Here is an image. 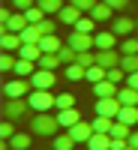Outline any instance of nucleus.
<instances>
[{
    "instance_id": "obj_26",
    "label": "nucleus",
    "mask_w": 138,
    "mask_h": 150,
    "mask_svg": "<svg viewBox=\"0 0 138 150\" xmlns=\"http://www.w3.org/2000/svg\"><path fill=\"white\" fill-rule=\"evenodd\" d=\"M117 120H123V123H129V126H135V123H138V105H123L120 114H117Z\"/></svg>"
},
{
    "instance_id": "obj_48",
    "label": "nucleus",
    "mask_w": 138,
    "mask_h": 150,
    "mask_svg": "<svg viewBox=\"0 0 138 150\" xmlns=\"http://www.w3.org/2000/svg\"><path fill=\"white\" fill-rule=\"evenodd\" d=\"M126 150H135V147H126Z\"/></svg>"
},
{
    "instance_id": "obj_25",
    "label": "nucleus",
    "mask_w": 138,
    "mask_h": 150,
    "mask_svg": "<svg viewBox=\"0 0 138 150\" xmlns=\"http://www.w3.org/2000/svg\"><path fill=\"white\" fill-rule=\"evenodd\" d=\"M90 123H93V132H108L111 135V129H114V117H105V114H96Z\"/></svg>"
},
{
    "instance_id": "obj_11",
    "label": "nucleus",
    "mask_w": 138,
    "mask_h": 150,
    "mask_svg": "<svg viewBox=\"0 0 138 150\" xmlns=\"http://www.w3.org/2000/svg\"><path fill=\"white\" fill-rule=\"evenodd\" d=\"M120 60H123V54H120V51H114V48H108V51H96V63H102L105 69L120 66Z\"/></svg>"
},
{
    "instance_id": "obj_50",
    "label": "nucleus",
    "mask_w": 138,
    "mask_h": 150,
    "mask_svg": "<svg viewBox=\"0 0 138 150\" xmlns=\"http://www.w3.org/2000/svg\"><path fill=\"white\" fill-rule=\"evenodd\" d=\"M6 3H12V0H6Z\"/></svg>"
},
{
    "instance_id": "obj_16",
    "label": "nucleus",
    "mask_w": 138,
    "mask_h": 150,
    "mask_svg": "<svg viewBox=\"0 0 138 150\" xmlns=\"http://www.w3.org/2000/svg\"><path fill=\"white\" fill-rule=\"evenodd\" d=\"M27 15H24V12H12V15H9V21L3 24V30H12V33H21L24 27H27Z\"/></svg>"
},
{
    "instance_id": "obj_24",
    "label": "nucleus",
    "mask_w": 138,
    "mask_h": 150,
    "mask_svg": "<svg viewBox=\"0 0 138 150\" xmlns=\"http://www.w3.org/2000/svg\"><path fill=\"white\" fill-rule=\"evenodd\" d=\"M36 69H39V66H36L33 60H24V57H18V63H15V69H12V72H15L18 78H30V75H33Z\"/></svg>"
},
{
    "instance_id": "obj_33",
    "label": "nucleus",
    "mask_w": 138,
    "mask_h": 150,
    "mask_svg": "<svg viewBox=\"0 0 138 150\" xmlns=\"http://www.w3.org/2000/svg\"><path fill=\"white\" fill-rule=\"evenodd\" d=\"M111 135H114V138H129V135H132V126H129V123H123V120H114Z\"/></svg>"
},
{
    "instance_id": "obj_1",
    "label": "nucleus",
    "mask_w": 138,
    "mask_h": 150,
    "mask_svg": "<svg viewBox=\"0 0 138 150\" xmlns=\"http://www.w3.org/2000/svg\"><path fill=\"white\" fill-rule=\"evenodd\" d=\"M63 129L60 126V120H57V114H51V111H36V114L30 117V132L33 135H54Z\"/></svg>"
},
{
    "instance_id": "obj_27",
    "label": "nucleus",
    "mask_w": 138,
    "mask_h": 150,
    "mask_svg": "<svg viewBox=\"0 0 138 150\" xmlns=\"http://www.w3.org/2000/svg\"><path fill=\"white\" fill-rule=\"evenodd\" d=\"M39 39H42L39 24H27V27L21 30V42H39Z\"/></svg>"
},
{
    "instance_id": "obj_44",
    "label": "nucleus",
    "mask_w": 138,
    "mask_h": 150,
    "mask_svg": "<svg viewBox=\"0 0 138 150\" xmlns=\"http://www.w3.org/2000/svg\"><path fill=\"white\" fill-rule=\"evenodd\" d=\"M69 3H75V6H78L81 12H90V9L99 3V0H69Z\"/></svg>"
},
{
    "instance_id": "obj_29",
    "label": "nucleus",
    "mask_w": 138,
    "mask_h": 150,
    "mask_svg": "<svg viewBox=\"0 0 138 150\" xmlns=\"http://www.w3.org/2000/svg\"><path fill=\"white\" fill-rule=\"evenodd\" d=\"M36 66H42V69H54V72H57V66H63V60H60V54H42Z\"/></svg>"
},
{
    "instance_id": "obj_14",
    "label": "nucleus",
    "mask_w": 138,
    "mask_h": 150,
    "mask_svg": "<svg viewBox=\"0 0 138 150\" xmlns=\"http://www.w3.org/2000/svg\"><path fill=\"white\" fill-rule=\"evenodd\" d=\"M84 147H90V150H111V135L108 132H93Z\"/></svg>"
},
{
    "instance_id": "obj_9",
    "label": "nucleus",
    "mask_w": 138,
    "mask_h": 150,
    "mask_svg": "<svg viewBox=\"0 0 138 150\" xmlns=\"http://www.w3.org/2000/svg\"><path fill=\"white\" fill-rule=\"evenodd\" d=\"M66 132H69L78 144H87V141H90V135H93V123H90V120H78V123L69 126Z\"/></svg>"
},
{
    "instance_id": "obj_8",
    "label": "nucleus",
    "mask_w": 138,
    "mask_h": 150,
    "mask_svg": "<svg viewBox=\"0 0 138 150\" xmlns=\"http://www.w3.org/2000/svg\"><path fill=\"white\" fill-rule=\"evenodd\" d=\"M93 36H96V33H81V30H72L66 42H69V45L75 48V51H90V48H96Z\"/></svg>"
},
{
    "instance_id": "obj_40",
    "label": "nucleus",
    "mask_w": 138,
    "mask_h": 150,
    "mask_svg": "<svg viewBox=\"0 0 138 150\" xmlns=\"http://www.w3.org/2000/svg\"><path fill=\"white\" fill-rule=\"evenodd\" d=\"M24 15H27V21H30V24H39V21L45 18V12H42V6H30Z\"/></svg>"
},
{
    "instance_id": "obj_6",
    "label": "nucleus",
    "mask_w": 138,
    "mask_h": 150,
    "mask_svg": "<svg viewBox=\"0 0 138 150\" xmlns=\"http://www.w3.org/2000/svg\"><path fill=\"white\" fill-rule=\"evenodd\" d=\"M81 15H87V12H81L75 3H63V9H60L54 18H57L60 24H66V27H75V24L81 21Z\"/></svg>"
},
{
    "instance_id": "obj_51",
    "label": "nucleus",
    "mask_w": 138,
    "mask_h": 150,
    "mask_svg": "<svg viewBox=\"0 0 138 150\" xmlns=\"http://www.w3.org/2000/svg\"><path fill=\"white\" fill-rule=\"evenodd\" d=\"M84 150H90V147H84Z\"/></svg>"
},
{
    "instance_id": "obj_23",
    "label": "nucleus",
    "mask_w": 138,
    "mask_h": 150,
    "mask_svg": "<svg viewBox=\"0 0 138 150\" xmlns=\"http://www.w3.org/2000/svg\"><path fill=\"white\" fill-rule=\"evenodd\" d=\"M117 99L123 105H138V90L129 84H120V90H117Z\"/></svg>"
},
{
    "instance_id": "obj_15",
    "label": "nucleus",
    "mask_w": 138,
    "mask_h": 150,
    "mask_svg": "<svg viewBox=\"0 0 138 150\" xmlns=\"http://www.w3.org/2000/svg\"><path fill=\"white\" fill-rule=\"evenodd\" d=\"M87 15H93L96 21H111V18H114V15H117V12H114V9H111V6L105 3V0H99V3H96V6L90 9V12H87Z\"/></svg>"
},
{
    "instance_id": "obj_32",
    "label": "nucleus",
    "mask_w": 138,
    "mask_h": 150,
    "mask_svg": "<svg viewBox=\"0 0 138 150\" xmlns=\"http://www.w3.org/2000/svg\"><path fill=\"white\" fill-rule=\"evenodd\" d=\"M96 24H99V21H96L93 15H81V21L75 24L72 30H81V33H93V30H96Z\"/></svg>"
},
{
    "instance_id": "obj_28",
    "label": "nucleus",
    "mask_w": 138,
    "mask_h": 150,
    "mask_svg": "<svg viewBox=\"0 0 138 150\" xmlns=\"http://www.w3.org/2000/svg\"><path fill=\"white\" fill-rule=\"evenodd\" d=\"M75 144H78V141H75L69 132H63V135H54V150H75Z\"/></svg>"
},
{
    "instance_id": "obj_45",
    "label": "nucleus",
    "mask_w": 138,
    "mask_h": 150,
    "mask_svg": "<svg viewBox=\"0 0 138 150\" xmlns=\"http://www.w3.org/2000/svg\"><path fill=\"white\" fill-rule=\"evenodd\" d=\"M105 3H108L111 9H114V12H123V9L129 6V0H105Z\"/></svg>"
},
{
    "instance_id": "obj_3",
    "label": "nucleus",
    "mask_w": 138,
    "mask_h": 150,
    "mask_svg": "<svg viewBox=\"0 0 138 150\" xmlns=\"http://www.w3.org/2000/svg\"><path fill=\"white\" fill-rule=\"evenodd\" d=\"M30 90H33V81L30 78H18V75L3 84V96L6 99H24V96H30Z\"/></svg>"
},
{
    "instance_id": "obj_47",
    "label": "nucleus",
    "mask_w": 138,
    "mask_h": 150,
    "mask_svg": "<svg viewBox=\"0 0 138 150\" xmlns=\"http://www.w3.org/2000/svg\"><path fill=\"white\" fill-rule=\"evenodd\" d=\"M129 147H135V150H138V129L129 135Z\"/></svg>"
},
{
    "instance_id": "obj_49",
    "label": "nucleus",
    "mask_w": 138,
    "mask_h": 150,
    "mask_svg": "<svg viewBox=\"0 0 138 150\" xmlns=\"http://www.w3.org/2000/svg\"><path fill=\"white\" fill-rule=\"evenodd\" d=\"M135 24H138V18H135ZM135 30H138V27H135Z\"/></svg>"
},
{
    "instance_id": "obj_42",
    "label": "nucleus",
    "mask_w": 138,
    "mask_h": 150,
    "mask_svg": "<svg viewBox=\"0 0 138 150\" xmlns=\"http://www.w3.org/2000/svg\"><path fill=\"white\" fill-rule=\"evenodd\" d=\"M120 54H138V39H123L120 42Z\"/></svg>"
},
{
    "instance_id": "obj_34",
    "label": "nucleus",
    "mask_w": 138,
    "mask_h": 150,
    "mask_svg": "<svg viewBox=\"0 0 138 150\" xmlns=\"http://www.w3.org/2000/svg\"><path fill=\"white\" fill-rule=\"evenodd\" d=\"M15 63H18L15 51H3V57H0V69H3V72H12V69H15Z\"/></svg>"
},
{
    "instance_id": "obj_7",
    "label": "nucleus",
    "mask_w": 138,
    "mask_h": 150,
    "mask_svg": "<svg viewBox=\"0 0 138 150\" xmlns=\"http://www.w3.org/2000/svg\"><path fill=\"white\" fill-rule=\"evenodd\" d=\"M30 81H33L36 90H51L54 81H57V75H54V69H42V66H39V69L30 75Z\"/></svg>"
},
{
    "instance_id": "obj_4",
    "label": "nucleus",
    "mask_w": 138,
    "mask_h": 150,
    "mask_svg": "<svg viewBox=\"0 0 138 150\" xmlns=\"http://www.w3.org/2000/svg\"><path fill=\"white\" fill-rule=\"evenodd\" d=\"M27 111H33L30 102H27V96L24 99H6L3 102V117L6 120H21V117H27Z\"/></svg>"
},
{
    "instance_id": "obj_38",
    "label": "nucleus",
    "mask_w": 138,
    "mask_h": 150,
    "mask_svg": "<svg viewBox=\"0 0 138 150\" xmlns=\"http://www.w3.org/2000/svg\"><path fill=\"white\" fill-rule=\"evenodd\" d=\"M63 108H75V96L72 93H57V111Z\"/></svg>"
},
{
    "instance_id": "obj_13",
    "label": "nucleus",
    "mask_w": 138,
    "mask_h": 150,
    "mask_svg": "<svg viewBox=\"0 0 138 150\" xmlns=\"http://www.w3.org/2000/svg\"><path fill=\"white\" fill-rule=\"evenodd\" d=\"M93 42H96V51H108V48H114L117 33H114V30H102V33L93 36Z\"/></svg>"
},
{
    "instance_id": "obj_12",
    "label": "nucleus",
    "mask_w": 138,
    "mask_h": 150,
    "mask_svg": "<svg viewBox=\"0 0 138 150\" xmlns=\"http://www.w3.org/2000/svg\"><path fill=\"white\" fill-rule=\"evenodd\" d=\"M66 42L60 39L57 33H51V36H42L39 39V48H42V54H60V48H63Z\"/></svg>"
},
{
    "instance_id": "obj_35",
    "label": "nucleus",
    "mask_w": 138,
    "mask_h": 150,
    "mask_svg": "<svg viewBox=\"0 0 138 150\" xmlns=\"http://www.w3.org/2000/svg\"><path fill=\"white\" fill-rule=\"evenodd\" d=\"M120 66H123V72H138V54H123V60H120Z\"/></svg>"
},
{
    "instance_id": "obj_43",
    "label": "nucleus",
    "mask_w": 138,
    "mask_h": 150,
    "mask_svg": "<svg viewBox=\"0 0 138 150\" xmlns=\"http://www.w3.org/2000/svg\"><path fill=\"white\" fill-rule=\"evenodd\" d=\"M30 6H36V0H12V9L15 12H27Z\"/></svg>"
},
{
    "instance_id": "obj_31",
    "label": "nucleus",
    "mask_w": 138,
    "mask_h": 150,
    "mask_svg": "<svg viewBox=\"0 0 138 150\" xmlns=\"http://www.w3.org/2000/svg\"><path fill=\"white\" fill-rule=\"evenodd\" d=\"M87 75V66H81V63H66V78L69 81H81Z\"/></svg>"
},
{
    "instance_id": "obj_21",
    "label": "nucleus",
    "mask_w": 138,
    "mask_h": 150,
    "mask_svg": "<svg viewBox=\"0 0 138 150\" xmlns=\"http://www.w3.org/2000/svg\"><path fill=\"white\" fill-rule=\"evenodd\" d=\"M54 114H57V120H60V126H63V129L75 126V123L81 120V114H78L75 108H63V111H54Z\"/></svg>"
},
{
    "instance_id": "obj_20",
    "label": "nucleus",
    "mask_w": 138,
    "mask_h": 150,
    "mask_svg": "<svg viewBox=\"0 0 138 150\" xmlns=\"http://www.w3.org/2000/svg\"><path fill=\"white\" fill-rule=\"evenodd\" d=\"M117 90H120V84H114V81H99V84H93V93H96V99H105V96H117Z\"/></svg>"
},
{
    "instance_id": "obj_19",
    "label": "nucleus",
    "mask_w": 138,
    "mask_h": 150,
    "mask_svg": "<svg viewBox=\"0 0 138 150\" xmlns=\"http://www.w3.org/2000/svg\"><path fill=\"white\" fill-rule=\"evenodd\" d=\"M108 78V69L102 63H93V66H87V75H84V81L87 84H99V81H105Z\"/></svg>"
},
{
    "instance_id": "obj_41",
    "label": "nucleus",
    "mask_w": 138,
    "mask_h": 150,
    "mask_svg": "<svg viewBox=\"0 0 138 150\" xmlns=\"http://www.w3.org/2000/svg\"><path fill=\"white\" fill-rule=\"evenodd\" d=\"M75 63H81V66H93L96 63V51L90 48V51H78V60Z\"/></svg>"
},
{
    "instance_id": "obj_39",
    "label": "nucleus",
    "mask_w": 138,
    "mask_h": 150,
    "mask_svg": "<svg viewBox=\"0 0 138 150\" xmlns=\"http://www.w3.org/2000/svg\"><path fill=\"white\" fill-rule=\"evenodd\" d=\"M12 135H15V120H6L3 117V123H0V138H12Z\"/></svg>"
},
{
    "instance_id": "obj_36",
    "label": "nucleus",
    "mask_w": 138,
    "mask_h": 150,
    "mask_svg": "<svg viewBox=\"0 0 138 150\" xmlns=\"http://www.w3.org/2000/svg\"><path fill=\"white\" fill-rule=\"evenodd\" d=\"M60 60H63V66H66V63H75V60H78V51H75V48L66 42L63 48H60Z\"/></svg>"
},
{
    "instance_id": "obj_10",
    "label": "nucleus",
    "mask_w": 138,
    "mask_h": 150,
    "mask_svg": "<svg viewBox=\"0 0 138 150\" xmlns=\"http://www.w3.org/2000/svg\"><path fill=\"white\" fill-rule=\"evenodd\" d=\"M135 27H138V24H135L132 15H114V18H111V30H114L117 36H129Z\"/></svg>"
},
{
    "instance_id": "obj_17",
    "label": "nucleus",
    "mask_w": 138,
    "mask_h": 150,
    "mask_svg": "<svg viewBox=\"0 0 138 150\" xmlns=\"http://www.w3.org/2000/svg\"><path fill=\"white\" fill-rule=\"evenodd\" d=\"M18 57H24V60H33V63H39V57H42V48H39V42H24V45L18 48Z\"/></svg>"
},
{
    "instance_id": "obj_30",
    "label": "nucleus",
    "mask_w": 138,
    "mask_h": 150,
    "mask_svg": "<svg viewBox=\"0 0 138 150\" xmlns=\"http://www.w3.org/2000/svg\"><path fill=\"white\" fill-rule=\"evenodd\" d=\"M36 6H42L45 15H57L63 9V0H36Z\"/></svg>"
},
{
    "instance_id": "obj_46",
    "label": "nucleus",
    "mask_w": 138,
    "mask_h": 150,
    "mask_svg": "<svg viewBox=\"0 0 138 150\" xmlns=\"http://www.w3.org/2000/svg\"><path fill=\"white\" fill-rule=\"evenodd\" d=\"M126 84L138 90V72H129V75H126Z\"/></svg>"
},
{
    "instance_id": "obj_37",
    "label": "nucleus",
    "mask_w": 138,
    "mask_h": 150,
    "mask_svg": "<svg viewBox=\"0 0 138 150\" xmlns=\"http://www.w3.org/2000/svg\"><path fill=\"white\" fill-rule=\"evenodd\" d=\"M57 24H60L57 18H42V21H39V30H42V36H51V33L57 30Z\"/></svg>"
},
{
    "instance_id": "obj_18",
    "label": "nucleus",
    "mask_w": 138,
    "mask_h": 150,
    "mask_svg": "<svg viewBox=\"0 0 138 150\" xmlns=\"http://www.w3.org/2000/svg\"><path fill=\"white\" fill-rule=\"evenodd\" d=\"M0 45H3V51H18V48L24 45V42H21V33L3 30V36H0Z\"/></svg>"
},
{
    "instance_id": "obj_2",
    "label": "nucleus",
    "mask_w": 138,
    "mask_h": 150,
    "mask_svg": "<svg viewBox=\"0 0 138 150\" xmlns=\"http://www.w3.org/2000/svg\"><path fill=\"white\" fill-rule=\"evenodd\" d=\"M27 102H30V108L33 111H57V96L51 93V90H30V96H27Z\"/></svg>"
},
{
    "instance_id": "obj_5",
    "label": "nucleus",
    "mask_w": 138,
    "mask_h": 150,
    "mask_svg": "<svg viewBox=\"0 0 138 150\" xmlns=\"http://www.w3.org/2000/svg\"><path fill=\"white\" fill-rule=\"evenodd\" d=\"M120 108H123V102H120L117 96L96 99V105H93V111H96V114H105V117H114V120H117V114H120Z\"/></svg>"
},
{
    "instance_id": "obj_22",
    "label": "nucleus",
    "mask_w": 138,
    "mask_h": 150,
    "mask_svg": "<svg viewBox=\"0 0 138 150\" xmlns=\"http://www.w3.org/2000/svg\"><path fill=\"white\" fill-rule=\"evenodd\" d=\"M30 144H33V135H27V132H15L9 138V147L12 150H30Z\"/></svg>"
}]
</instances>
